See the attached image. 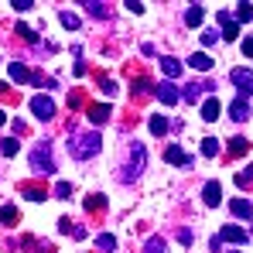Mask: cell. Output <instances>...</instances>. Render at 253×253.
Masks as SVG:
<instances>
[{
	"label": "cell",
	"instance_id": "obj_39",
	"mask_svg": "<svg viewBox=\"0 0 253 253\" xmlns=\"http://www.w3.org/2000/svg\"><path fill=\"white\" fill-rule=\"evenodd\" d=\"M243 55H247V58H253V42H250V38L243 42Z\"/></svg>",
	"mask_w": 253,
	"mask_h": 253
},
{
	"label": "cell",
	"instance_id": "obj_5",
	"mask_svg": "<svg viewBox=\"0 0 253 253\" xmlns=\"http://www.w3.org/2000/svg\"><path fill=\"white\" fill-rule=\"evenodd\" d=\"M219 24H222V35H219V38H226V42H236V38H240V24L233 21L229 10H219Z\"/></svg>",
	"mask_w": 253,
	"mask_h": 253
},
{
	"label": "cell",
	"instance_id": "obj_13",
	"mask_svg": "<svg viewBox=\"0 0 253 253\" xmlns=\"http://www.w3.org/2000/svg\"><path fill=\"white\" fill-rule=\"evenodd\" d=\"M202 17H206L202 3H192V7H188V14H185V24H188V28H199V24H202Z\"/></svg>",
	"mask_w": 253,
	"mask_h": 253
},
{
	"label": "cell",
	"instance_id": "obj_32",
	"mask_svg": "<svg viewBox=\"0 0 253 253\" xmlns=\"http://www.w3.org/2000/svg\"><path fill=\"white\" fill-rule=\"evenodd\" d=\"M55 195H58V199H69V195H72V185H69V181H58V185H55Z\"/></svg>",
	"mask_w": 253,
	"mask_h": 253
},
{
	"label": "cell",
	"instance_id": "obj_27",
	"mask_svg": "<svg viewBox=\"0 0 253 253\" xmlns=\"http://www.w3.org/2000/svg\"><path fill=\"white\" fill-rule=\"evenodd\" d=\"M250 17H253V3H240V7H236V21H240V24H247Z\"/></svg>",
	"mask_w": 253,
	"mask_h": 253
},
{
	"label": "cell",
	"instance_id": "obj_3",
	"mask_svg": "<svg viewBox=\"0 0 253 253\" xmlns=\"http://www.w3.org/2000/svg\"><path fill=\"white\" fill-rule=\"evenodd\" d=\"M31 171H35V174H51V171H55V161H51L48 144H38V147L31 151Z\"/></svg>",
	"mask_w": 253,
	"mask_h": 253
},
{
	"label": "cell",
	"instance_id": "obj_19",
	"mask_svg": "<svg viewBox=\"0 0 253 253\" xmlns=\"http://www.w3.org/2000/svg\"><path fill=\"white\" fill-rule=\"evenodd\" d=\"M229 154H236V158H240V154H250V140L233 137V140H229Z\"/></svg>",
	"mask_w": 253,
	"mask_h": 253
},
{
	"label": "cell",
	"instance_id": "obj_40",
	"mask_svg": "<svg viewBox=\"0 0 253 253\" xmlns=\"http://www.w3.org/2000/svg\"><path fill=\"white\" fill-rule=\"evenodd\" d=\"M3 124H7V113H3V110H0V126H3Z\"/></svg>",
	"mask_w": 253,
	"mask_h": 253
},
{
	"label": "cell",
	"instance_id": "obj_38",
	"mask_svg": "<svg viewBox=\"0 0 253 253\" xmlns=\"http://www.w3.org/2000/svg\"><path fill=\"white\" fill-rule=\"evenodd\" d=\"M103 92H106V96H113V92H117V83H110V79H106V83H103Z\"/></svg>",
	"mask_w": 253,
	"mask_h": 253
},
{
	"label": "cell",
	"instance_id": "obj_41",
	"mask_svg": "<svg viewBox=\"0 0 253 253\" xmlns=\"http://www.w3.org/2000/svg\"><path fill=\"white\" fill-rule=\"evenodd\" d=\"M233 253H240V250H233Z\"/></svg>",
	"mask_w": 253,
	"mask_h": 253
},
{
	"label": "cell",
	"instance_id": "obj_2",
	"mask_svg": "<svg viewBox=\"0 0 253 253\" xmlns=\"http://www.w3.org/2000/svg\"><path fill=\"white\" fill-rule=\"evenodd\" d=\"M147 168V151H144V144H130V158H126V168H124V181H137L140 174Z\"/></svg>",
	"mask_w": 253,
	"mask_h": 253
},
{
	"label": "cell",
	"instance_id": "obj_30",
	"mask_svg": "<svg viewBox=\"0 0 253 253\" xmlns=\"http://www.w3.org/2000/svg\"><path fill=\"white\" fill-rule=\"evenodd\" d=\"M21 192H24V195H28L31 202H42V199H44V192H42V188H31V185H24Z\"/></svg>",
	"mask_w": 253,
	"mask_h": 253
},
{
	"label": "cell",
	"instance_id": "obj_35",
	"mask_svg": "<svg viewBox=\"0 0 253 253\" xmlns=\"http://www.w3.org/2000/svg\"><path fill=\"white\" fill-rule=\"evenodd\" d=\"M215 42H219V35H215V31H206V35H202V44H206V48L215 44Z\"/></svg>",
	"mask_w": 253,
	"mask_h": 253
},
{
	"label": "cell",
	"instance_id": "obj_8",
	"mask_svg": "<svg viewBox=\"0 0 253 253\" xmlns=\"http://www.w3.org/2000/svg\"><path fill=\"white\" fill-rule=\"evenodd\" d=\"M229 117H233L236 124L250 120V103H247V99H233V103H229Z\"/></svg>",
	"mask_w": 253,
	"mask_h": 253
},
{
	"label": "cell",
	"instance_id": "obj_33",
	"mask_svg": "<svg viewBox=\"0 0 253 253\" xmlns=\"http://www.w3.org/2000/svg\"><path fill=\"white\" fill-rule=\"evenodd\" d=\"M17 35H21L24 42H38V38H35V31H31V28H24V24H17Z\"/></svg>",
	"mask_w": 253,
	"mask_h": 253
},
{
	"label": "cell",
	"instance_id": "obj_34",
	"mask_svg": "<svg viewBox=\"0 0 253 253\" xmlns=\"http://www.w3.org/2000/svg\"><path fill=\"white\" fill-rule=\"evenodd\" d=\"M85 7H89V14H92V17H103V14H106V7H103V3H85Z\"/></svg>",
	"mask_w": 253,
	"mask_h": 253
},
{
	"label": "cell",
	"instance_id": "obj_26",
	"mask_svg": "<svg viewBox=\"0 0 253 253\" xmlns=\"http://www.w3.org/2000/svg\"><path fill=\"white\" fill-rule=\"evenodd\" d=\"M85 209H89V212L106 209V199H103V195H89V199H85Z\"/></svg>",
	"mask_w": 253,
	"mask_h": 253
},
{
	"label": "cell",
	"instance_id": "obj_28",
	"mask_svg": "<svg viewBox=\"0 0 253 253\" xmlns=\"http://www.w3.org/2000/svg\"><path fill=\"white\" fill-rule=\"evenodd\" d=\"M17 147H21V144H17L14 137H7V140H0V151H3L7 158H14V154H17Z\"/></svg>",
	"mask_w": 253,
	"mask_h": 253
},
{
	"label": "cell",
	"instance_id": "obj_15",
	"mask_svg": "<svg viewBox=\"0 0 253 253\" xmlns=\"http://www.w3.org/2000/svg\"><path fill=\"white\" fill-rule=\"evenodd\" d=\"M10 79H14V83H28V79H31L28 65H24V62H10Z\"/></svg>",
	"mask_w": 253,
	"mask_h": 253
},
{
	"label": "cell",
	"instance_id": "obj_25",
	"mask_svg": "<svg viewBox=\"0 0 253 253\" xmlns=\"http://www.w3.org/2000/svg\"><path fill=\"white\" fill-rule=\"evenodd\" d=\"M96 247H99V250H117V240H113L110 233H99V236H96Z\"/></svg>",
	"mask_w": 253,
	"mask_h": 253
},
{
	"label": "cell",
	"instance_id": "obj_37",
	"mask_svg": "<svg viewBox=\"0 0 253 253\" xmlns=\"http://www.w3.org/2000/svg\"><path fill=\"white\" fill-rule=\"evenodd\" d=\"M126 7H130V10H133V14H144V3H140V0H130V3H126Z\"/></svg>",
	"mask_w": 253,
	"mask_h": 253
},
{
	"label": "cell",
	"instance_id": "obj_16",
	"mask_svg": "<svg viewBox=\"0 0 253 253\" xmlns=\"http://www.w3.org/2000/svg\"><path fill=\"white\" fill-rule=\"evenodd\" d=\"M202 120H219V99H215V96H212V99H206V103H202Z\"/></svg>",
	"mask_w": 253,
	"mask_h": 253
},
{
	"label": "cell",
	"instance_id": "obj_36",
	"mask_svg": "<svg viewBox=\"0 0 253 253\" xmlns=\"http://www.w3.org/2000/svg\"><path fill=\"white\" fill-rule=\"evenodd\" d=\"M10 7H17V10H31V7H35V3H31V0H14V3H10Z\"/></svg>",
	"mask_w": 253,
	"mask_h": 253
},
{
	"label": "cell",
	"instance_id": "obj_4",
	"mask_svg": "<svg viewBox=\"0 0 253 253\" xmlns=\"http://www.w3.org/2000/svg\"><path fill=\"white\" fill-rule=\"evenodd\" d=\"M233 83H236V89L243 92V99L247 96H253V72L243 65V69H233Z\"/></svg>",
	"mask_w": 253,
	"mask_h": 253
},
{
	"label": "cell",
	"instance_id": "obj_23",
	"mask_svg": "<svg viewBox=\"0 0 253 253\" xmlns=\"http://www.w3.org/2000/svg\"><path fill=\"white\" fill-rule=\"evenodd\" d=\"M202 154H206V158H215V154H219V140H215V137H206V140H202Z\"/></svg>",
	"mask_w": 253,
	"mask_h": 253
},
{
	"label": "cell",
	"instance_id": "obj_9",
	"mask_svg": "<svg viewBox=\"0 0 253 253\" xmlns=\"http://www.w3.org/2000/svg\"><path fill=\"white\" fill-rule=\"evenodd\" d=\"M219 240H222V243H236V247H243V243H247V233H243L240 226H226V229L219 233Z\"/></svg>",
	"mask_w": 253,
	"mask_h": 253
},
{
	"label": "cell",
	"instance_id": "obj_18",
	"mask_svg": "<svg viewBox=\"0 0 253 253\" xmlns=\"http://www.w3.org/2000/svg\"><path fill=\"white\" fill-rule=\"evenodd\" d=\"M89 120L92 124H106L110 120V106H89Z\"/></svg>",
	"mask_w": 253,
	"mask_h": 253
},
{
	"label": "cell",
	"instance_id": "obj_29",
	"mask_svg": "<svg viewBox=\"0 0 253 253\" xmlns=\"http://www.w3.org/2000/svg\"><path fill=\"white\" fill-rule=\"evenodd\" d=\"M236 185H240V188H250L253 185V168H247L243 174H236Z\"/></svg>",
	"mask_w": 253,
	"mask_h": 253
},
{
	"label": "cell",
	"instance_id": "obj_14",
	"mask_svg": "<svg viewBox=\"0 0 253 253\" xmlns=\"http://www.w3.org/2000/svg\"><path fill=\"white\" fill-rule=\"evenodd\" d=\"M161 69H165V76H168V83H171V79H178V76H181V69H185V65H181L178 58H161Z\"/></svg>",
	"mask_w": 253,
	"mask_h": 253
},
{
	"label": "cell",
	"instance_id": "obj_10",
	"mask_svg": "<svg viewBox=\"0 0 253 253\" xmlns=\"http://www.w3.org/2000/svg\"><path fill=\"white\" fill-rule=\"evenodd\" d=\"M165 161H168V165H181V168H192V158H188L181 147H168V151H165Z\"/></svg>",
	"mask_w": 253,
	"mask_h": 253
},
{
	"label": "cell",
	"instance_id": "obj_20",
	"mask_svg": "<svg viewBox=\"0 0 253 253\" xmlns=\"http://www.w3.org/2000/svg\"><path fill=\"white\" fill-rule=\"evenodd\" d=\"M202 89H206L202 83H188V85H185V103H195V99L202 96Z\"/></svg>",
	"mask_w": 253,
	"mask_h": 253
},
{
	"label": "cell",
	"instance_id": "obj_6",
	"mask_svg": "<svg viewBox=\"0 0 253 253\" xmlns=\"http://www.w3.org/2000/svg\"><path fill=\"white\" fill-rule=\"evenodd\" d=\"M31 113H35L38 120H51V117H55V103H51L48 96H35V99H31Z\"/></svg>",
	"mask_w": 253,
	"mask_h": 253
},
{
	"label": "cell",
	"instance_id": "obj_17",
	"mask_svg": "<svg viewBox=\"0 0 253 253\" xmlns=\"http://www.w3.org/2000/svg\"><path fill=\"white\" fill-rule=\"evenodd\" d=\"M229 209H233V215H240V219H250V215H253V209H250V202H247V199H233V202H229Z\"/></svg>",
	"mask_w": 253,
	"mask_h": 253
},
{
	"label": "cell",
	"instance_id": "obj_12",
	"mask_svg": "<svg viewBox=\"0 0 253 253\" xmlns=\"http://www.w3.org/2000/svg\"><path fill=\"white\" fill-rule=\"evenodd\" d=\"M188 65H192L195 72H209V69H212V58L206 55V51H195V55L188 58Z\"/></svg>",
	"mask_w": 253,
	"mask_h": 253
},
{
	"label": "cell",
	"instance_id": "obj_31",
	"mask_svg": "<svg viewBox=\"0 0 253 253\" xmlns=\"http://www.w3.org/2000/svg\"><path fill=\"white\" fill-rule=\"evenodd\" d=\"M62 24H65V28H69V31H76V28H79V17H76V14H69V10H65V14H62Z\"/></svg>",
	"mask_w": 253,
	"mask_h": 253
},
{
	"label": "cell",
	"instance_id": "obj_21",
	"mask_svg": "<svg viewBox=\"0 0 253 253\" xmlns=\"http://www.w3.org/2000/svg\"><path fill=\"white\" fill-rule=\"evenodd\" d=\"M0 222H3V226H14V222H17V209H14V206H3V209H0Z\"/></svg>",
	"mask_w": 253,
	"mask_h": 253
},
{
	"label": "cell",
	"instance_id": "obj_1",
	"mask_svg": "<svg viewBox=\"0 0 253 253\" xmlns=\"http://www.w3.org/2000/svg\"><path fill=\"white\" fill-rule=\"evenodd\" d=\"M69 151H72L76 161H89V158H96V154L103 151V137H99V133H72Z\"/></svg>",
	"mask_w": 253,
	"mask_h": 253
},
{
	"label": "cell",
	"instance_id": "obj_24",
	"mask_svg": "<svg viewBox=\"0 0 253 253\" xmlns=\"http://www.w3.org/2000/svg\"><path fill=\"white\" fill-rule=\"evenodd\" d=\"M144 253H165V240H161V236H151V240L144 243Z\"/></svg>",
	"mask_w": 253,
	"mask_h": 253
},
{
	"label": "cell",
	"instance_id": "obj_11",
	"mask_svg": "<svg viewBox=\"0 0 253 253\" xmlns=\"http://www.w3.org/2000/svg\"><path fill=\"white\" fill-rule=\"evenodd\" d=\"M202 199H206V206H212V209H215V206L222 202V188H219L215 181H209V185L202 188Z\"/></svg>",
	"mask_w": 253,
	"mask_h": 253
},
{
	"label": "cell",
	"instance_id": "obj_22",
	"mask_svg": "<svg viewBox=\"0 0 253 253\" xmlns=\"http://www.w3.org/2000/svg\"><path fill=\"white\" fill-rule=\"evenodd\" d=\"M147 126H151V133H165L168 130V117H151Z\"/></svg>",
	"mask_w": 253,
	"mask_h": 253
},
{
	"label": "cell",
	"instance_id": "obj_7",
	"mask_svg": "<svg viewBox=\"0 0 253 253\" xmlns=\"http://www.w3.org/2000/svg\"><path fill=\"white\" fill-rule=\"evenodd\" d=\"M154 92H158V99H161L165 106H174V103L181 99L178 85H174V83H168V79H165V83H158V89H154Z\"/></svg>",
	"mask_w": 253,
	"mask_h": 253
}]
</instances>
